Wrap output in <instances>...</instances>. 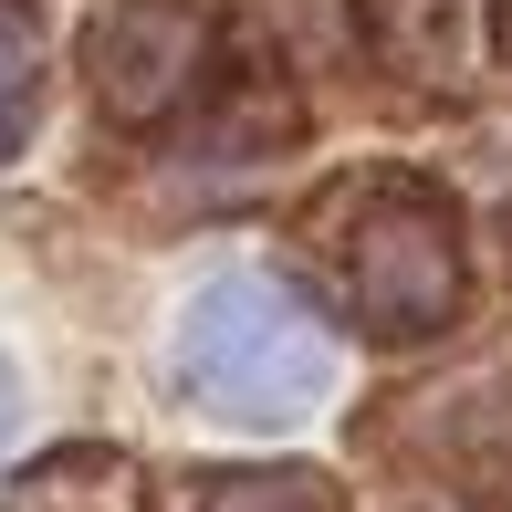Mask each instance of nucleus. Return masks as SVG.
I'll return each instance as SVG.
<instances>
[{
    "label": "nucleus",
    "instance_id": "obj_1",
    "mask_svg": "<svg viewBox=\"0 0 512 512\" xmlns=\"http://www.w3.org/2000/svg\"><path fill=\"white\" fill-rule=\"evenodd\" d=\"M178 387L209 418H241V429H283L335 387V324H324L293 283L272 272H230L209 283L189 324H178Z\"/></svg>",
    "mask_w": 512,
    "mask_h": 512
},
{
    "label": "nucleus",
    "instance_id": "obj_2",
    "mask_svg": "<svg viewBox=\"0 0 512 512\" xmlns=\"http://www.w3.org/2000/svg\"><path fill=\"white\" fill-rule=\"evenodd\" d=\"M335 272H345L356 324L387 335V345H418V335H439V324L460 314V230H450V209L429 189H408V178L356 199Z\"/></svg>",
    "mask_w": 512,
    "mask_h": 512
},
{
    "label": "nucleus",
    "instance_id": "obj_3",
    "mask_svg": "<svg viewBox=\"0 0 512 512\" xmlns=\"http://www.w3.org/2000/svg\"><path fill=\"white\" fill-rule=\"evenodd\" d=\"M84 74H95V95L126 115V126H157V115H178L199 95L209 74V21L189 0H115L95 21V42H84Z\"/></svg>",
    "mask_w": 512,
    "mask_h": 512
},
{
    "label": "nucleus",
    "instance_id": "obj_4",
    "mask_svg": "<svg viewBox=\"0 0 512 512\" xmlns=\"http://www.w3.org/2000/svg\"><path fill=\"white\" fill-rule=\"evenodd\" d=\"M356 11H366L377 63L408 84H460L492 53V0H356Z\"/></svg>",
    "mask_w": 512,
    "mask_h": 512
},
{
    "label": "nucleus",
    "instance_id": "obj_5",
    "mask_svg": "<svg viewBox=\"0 0 512 512\" xmlns=\"http://www.w3.org/2000/svg\"><path fill=\"white\" fill-rule=\"evenodd\" d=\"M32 115H42V32L21 0H0V157H21Z\"/></svg>",
    "mask_w": 512,
    "mask_h": 512
},
{
    "label": "nucleus",
    "instance_id": "obj_6",
    "mask_svg": "<svg viewBox=\"0 0 512 512\" xmlns=\"http://www.w3.org/2000/svg\"><path fill=\"white\" fill-rule=\"evenodd\" d=\"M199 512H335V481L324 471H230L199 492Z\"/></svg>",
    "mask_w": 512,
    "mask_h": 512
},
{
    "label": "nucleus",
    "instance_id": "obj_7",
    "mask_svg": "<svg viewBox=\"0 0 512 512\" xmlns=\"http://www.w3.org/2000/svg\"><path fill=\"white\" fill-rule=\"evenodd\" d=\"M429 512H471V502H429Z\"/></svg>",
    "mask_w": 512,
    "mask_h": 512
}]
</instances>
